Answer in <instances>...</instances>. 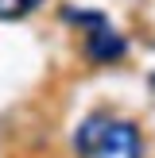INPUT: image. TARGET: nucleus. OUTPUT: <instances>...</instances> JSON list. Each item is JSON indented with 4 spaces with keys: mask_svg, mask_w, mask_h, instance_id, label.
Instances as JSON below:
<instances>
[{
    "mask_svg": "<svg viewBox=\"0 0 155 158\" xmlns=\"http://www.w3.org/2000/svg\"><path fill=\"white\" fill-rule=\"evenodd\" d=\"M66 15L78 23V27H85V31H93V27L105 23V15H101V12H66Z\"/></svg>",
    "mask_w": 155,
    "mask_h": 158,
    "instance_id": "obj_4",
    "label": "nucleus"
},
{
    "mask_svg": "<svg viewBox=\"0 0 155 158\" xmlns=\"http://www.w3.org/2000/svg\"><path fill=\"white\" fill-rule=\"evenodd\" d=\"M35 8H39V0H0V19H23Z\"/></svg>",
    "mask_w": 155,
    "mask_h": 158,
    "instance_id": "obj_3",
    "label": "nucleus"
},
{
    "mask_svg": "<svg viewBox=\"0 0 155 158\" xmlns=\"http://www.w3.org/2000/svg\"><path fill=\"white\" fill-rule=\"evenodd\" d=\"M85 50H89L93 62H116V58H124L128 46H124V39L116 35L108 23H101V27L89 31V46H85Z\"/></svg>",
    "mask_w": 155,
    "mask_h": 158,
    "instance_id": "obj_2",
    "label": "nucleus"
},
{
    "mask_svg": "<svg viewBox=\"0 0 155 158\" xmlns=\"http://www.w3.org/2000/svg\"><path fill=\"white\" fill-rule=\"evenodd\" d=\"M74 147L82 158H140V151H144L140 131L113 116H89L78 127Z\"/></svg>",
    "mask_w": 155,
    "mask_h": 158,
    "instance_id": "obj_1",
    "label": "nucleus"
}]
</instances>
